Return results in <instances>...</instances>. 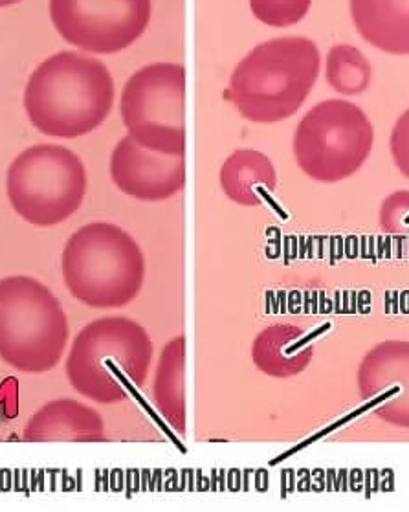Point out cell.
<instances>
[{
	"label": "cell",
	"instance_id": "1",
	"mask_svg": "<svg viewBox=\"0 0 409 512\" xmlns=\"http://www.w3.org/2000/svg\"><path fill=\"white\" fill-rule=\"evenodd\" d=\"M114 94V79L101 61L59 52L28 79L24 109L37 131L70 140L96 131L107 120Z\"/></svg>",
	"mask_w": 409,
	"mask_h": 512
},
{
	"label": "cell",
	"instance_id": "2",
	"mask_svg": "<svg viewBox=\"0 0 409 512\" xmlns=\"http://www.w3.org/2000/svg\"><path fill=\"white\" fill-rule=\"evenodd\" d=\"M153 351L144 325L127 316H103L74 338L65 364L68 382L98 404L127 401L149 377Z\"/></svg>",
	"mask_w": 409,
	"mask_h": 512
},
{
	"label": "cell",
	"instance_id": "3",
	"mask_svg": "<svg viewBox=\"0 0 409 512\" xmlns=\"http://www.w3.org/2000/svg\"><path fill=\"white\" fill-rule=\"evenodd\" d=\"M320 68V50L314 41L277 37L255 46L239 61L228 94L248 122H283L309 98Z\"/></svg>",
	"mask_w": 409,
	"mask_h": 512
},
{
	"label": "cell",
	"instance_id": "4",
	"mask_svg": "<svg viewBox=\"0 0 409 512\" xmlns=\"http://www.w3.org/2000/svg\"><path fill=\"white\" fill-rule=\"evenodd\" d=\"M61 272L76 300L90 309L111 311L138 298L147 267L133 235L118 224L96 221L68 237Z\"/></svg>",
	"mask_w": 409,
	"mask_h": 512
},
{
	"label": "cell",
	"instance_id": "5",
	"mask_svg": "<svg viewBox=\"0 0 409 512\" xmlns=\"http://www.w3.org/2000/svg\"><path fill=\"white\" fill-rule=\"evenodd\" d=\"M70 325L63 305L32 276L0 279V360L37 375L56 368L67 351Z\"/></svg>",
	"mask_w": 409,
	"mask_h": 512
},
{
	"label": "cell",
	"instance_id": "6",
	"mask_svg": "<svg viewBox=\"0 0 409 512\" xmlns=\"http://www.w3.org/2000/svg\"><path fill=\"white\" fill-rule=\"evenodd\" d=\"M89 190L83 160L65 145L37 144L15 156L6 173V195L26 223L50 228L78 212Z\"/></svg>",
	"mask_w": 409,
	"mask_h": 512
},
{
	"label": "cell",
	"instance_id": "7",
	"mask_svg": "<svg viewBox=\"0 0 409 512\" xmlns=\"http://www.w3.org/2000/svg\"><path fill=\"white\" fill-rule=\"evenodd\" d=\"M373 123L358 105L321 101L299 122L294 155L305 175L318 182L349 179L373 151Z\"/></svg>",
	"mask_w": 409,
	"mask_h": 512
},
{
	"label": "cell",
	"instance_id": "8",
	"mask_svg": "<svg viewBox=\"0 0 409 512\" xmlns=\"http://www.w3.org/2000/svg\"><path fill=\"white\" fill-rule=\"evenodd\" d=\"M123 125L145 149L186 155V68L153 63L125 83L120 100Z\"/></svg>",
	"mask_w": 409,
	"mask_h": 512
},
{
	"label": "cell",
	"instance_id": "9",
	"mask_svg": "<svg viewBox=\"0 0 409 512\" xmlns=\"http://www.w3.org/2000/svg\"><path fill=\"white\" fill-rule=\"evenodd\" d=\"M59 35L92 54H116L136 43L151 21V0H50Z\"/></svg>",
	"mask_w": 409,
	"mask_h": 512
},
{
	"label": "cell",
	"instance_id": "10",
	"mask_svg": "<svg viewBox=\"0 0 409 512\" xmlns=\"http://www.w3.org/2000/svg\"><path fill=\"white\" fill-rule=\"evenodd\" d=\"M111 179L118 190L144 202L167 201L186 186L184 156L155 153L127 134L111 155Z\"/></svg>",
	"mask_w": 409,
	"mask_h": 512
},
{
	"label": "cell",
	"instance_id": "11",
	"mask_svg": "<svg viewBox=\"0 0 409 512\" xmlns=\"http://www.w3.org/2000/svg\"><path fill=\"white\" fill-rule=\"evenodd\" d=\"M26 443H100L105 421L96 408L63 397L46 402L24 426Z\"/></svg>",
	"mask_w": 409,
	"mask_h": 512
},
{
	"label": "cell",
	"instance_id": "12",
	"mask_svg": "<svg viewBox=\"0 0 409 512\" xmlns=\"http://www.w3.org/2000/svg\"><path fill=\"white\" fill-rule=\"evenodd\" d=\"M356 32L391 56H409V0H349Z\"/></svg>",
	"mask_w": 409,
	"mask_h": 512
},
{
	"label": "cell",
	"instance_id": "13",
	"mask_svg": "<svg viewBox=\"0 0 409 512\" xmlns=\"http://www.w3.org/2000/svg\"><path fill=\"white\" fill-rule=\"evenodd\" d=\"M332 323H325L298 340L303 331L290 323H274L257 334L252 346L255 366L270 377L287 379L296 375L310 362L312 347L303 349L310 340L331 331Z\"/></svg>",
	"mask_w": 409,
	"mask_h": 512
},
{
	"label": "cell",
	"instance_id": "14",
	"mask_svg": "<svg viewBox=\"0 0 409 512\" xmlns=\"http://www.w3.org/2000/svg\"><path fill=\"white\" fill-rule=\"evenodd\" d=\"M221 186L226 197L239 206H259L270 201L277 188L276 167L255 149H237L222 164Z\"/></svg>",
	"mask_w": 409,
	"mask_h": 512
},
{
	"label": "cell",
	"instance_id": "15",
	"mask_svg": "<svg viewBox=\"0 0 409 512\" xmlns=\"http://www.w3.org/2000/svg\"><path fill=\"white\" fill-rule=\"evenodd\" d=\"M156 408L178 435L186 434V338H173L162 351L153 388Z\"/></svg>",
	"mask_w": 409,
	"mask_h": 512
},
{
	"label": "cell",
	"instance_id": "16",
	"mask_svg": "<svg viewBox=\"0 0 409 512\" xmlns=\"http://www.w3.org/2000/svg\"><path fill=\"white\" fill-rule=\"evenodd\" d=\"M369 59L351 45L332 46L325 61V78L332 89L345 96H358L371 85Z\"/></svg>",
	"mask_w": 409,
	"mask_h": 512
},
{
	"label": "cell",
	"instance_id": "17",
	"mask_svg": "<svg viewBox=\"0 0 409 512\" xmlns=\"http://www.w3.org/2000/svg\"><path fill=\"white\" fill-rule=\"evenodd\" d=\"M312 0H250L255 19L272 28L301 23L310 12Z\"/></svg>",
	"mask_w": 409,
	"mask_h": 512
},
{
	"label": "cell",
	"instance_id": "18",
	"mask_svg": "<svg viewBox=\"0 0 409 512\" xmlns=\"http://www.w3.org/2000/svg\"><path fill=\"white\" fill-rule=\"evenodd\" d=\"M398 390L397 388H387V391H384L380 397H376V399H369L367 401V404H364L362 408H358V410H354L353 413H349V415H345V417H342L340 421H336V423H332L331 426H327V428H323V430H320L318 434L312 435V437H309L307 441H303L301 445L294 446L292 450H288L287 454H283V456L279 457V459H274L272 461V465H276V463H279V461H283V459H287V457L292 456V454H296V452H299V450H303L305 446H310L312 443H316L318 439H321V437H325V435L331 434V432H334V430H338V428H342L343 424L349 423V421H353V419H356V417H360L362 413L369 412V410H373V408H376L378 404H382V402L389 401V399H393L395 395H397Z\"/></svg>",
	"mask_w": 409,
	"mask_h": 512
},
{
	"label": "cell",
	"instance_id": "19",
	"mask_svg": "<svg viewBox=\"0 0 409 512\" xmlns=\"http://www.w3.org/2000/svg\"><path fill=\"white\" fill-rule=\"evenodd\" d=\"M389 145L395 166L406 179H409V109L395 123Z\"/></svg>",
	"mask_w": 409,
	"mask_h": 512
},
{
	"label": "cell",
	"instance_id": "20",
	"mask_svg": "<svg viewBox=\"0 0 409 512\" xmlns=\"http://www.w3.org/2000/svg\"><path fill=\"white\" fill-rule=\"evenodd\" d=\"M409 213V191H395L389 195L380 210V226L387 232H398L400 223Z\"/></svg>",
	"mask_w": 409,
	"mask_h": 512
},
{
	"label": "cell",
	"instance_id": "21",
	"mask_svg": "<svg viewBox=\"0 0 409 512\" xmlns=\"http://www.w3.org/2000/svg\"><path fill=\"white\" fill-rule=\"evenodd\" d=\"M0 401L6 402L8 417L17 415V386H13V380H6V384L0 388Z\"/></svg>",
	"mask_w": 409,
	"mask_h": 512
},
{
	"label": "cell",
	"instance_id": "22",
	"mask_svg": "<svg viewBox=\"0 0 409 512\" xmlns=\"http://www.w3.org/2000/svg\"><path fill=\"white\" fill-rule=\"evenodd\" d=\"M360 479H362V470L354 468L353 472H351V485H349V487H351V490H354V492L358 490V487H356V483H358Z\"/></svg>",
	"mask_w": 409,
	"mask_h": 512
},
{
	"label": "cell",
	"instance_id": "23",
	"mask_svg": "<svg viewBox=\"0 0 409 512\" xmlns=\"http://www.w3.org/2000/svg\"><path fill=\"white\" fill-rule=\"evenodd\" d=\"M17 2H21V0H0V8H4V6H12V4H17Z\"/></svg>",
	"mask_w": 409,
	"mask_h": 512
},
{
	"label": "cell",
	"instance_id": "24",
	"mask_svg": "<svg viewBox=\"0 0 409 512\" xmlns=\"http://www.w3.org/2000/svg\"><path fill=\"white\" fill-rule=\"evenodd\" d=\"M0 441H2V437H0Z\"/></svg>",
	"mask_w": 409,
	"mask_h": 512
}]
</instances>
